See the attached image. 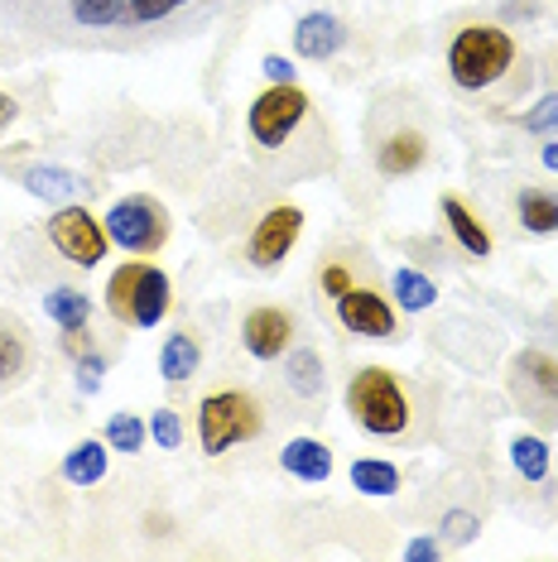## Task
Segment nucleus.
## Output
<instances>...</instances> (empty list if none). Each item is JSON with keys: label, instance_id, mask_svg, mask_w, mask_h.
<instances>
[{"label": "nucleus", "instance_id": "obj_1", "mask_svg": "<svg viewBox=\"0 0 558 562\" xmlns=\"http://www.w3.org/2000/svg\"><path fill=\"white\" fill-rule=\"evenodd\" d=\"M250 0H0V54H155Z\"/></svg>", "mask_w": 558, "mask_h": 562}, {"label": "nucleus", "instance_id": "obj_2", "mask_svg": "<svg viewBox=\"0 0 558 562\" xmlns=\"http://www.w3.org/2000/svg\"><path fill=\"white\" fill-rule=\"evenodd\" d=\"M347 414L376 442H418L424 438V408L410 380L386 366H361L347 380Z\"/></svg>", "mask_w": 558, "mask_h": 562}, {"label": "nucleus", "instance_id": "obj_3", "mask_svg": "<svg viewBox=\"0 0 558 562\" xmlns=\"http://www.w3.org/2000/svg\"><path fill=\"white\" fill-rule=\"evenodd\" d=\"M515 40L501 24H462L448 44V78L462 92H487L515 68Z\"/></svg>", "mask_w": 558, "mask_h": 562}, {"label": "nucleus", "instance_id": "obj_4", "mask_svg": "<svg viewBox=\"0 0 558 562\" xmlns=\"http://www.w3.org/2000/svg\"><path fill=\"white\" fill-rule=\"evenodd\" d=\"M260 432H265V408H260V400L250 390L226 385V390L202 394V404H198V442H202V452L208 457H222V452H232V447H241V442H256Z\"/></svg>", "mask_w": 558, "mask_h": 562}, {"label": "nucleus", "instance_id": "obj_5", "mask_svg": "<svg viewBox=\"0 0 558 562\" xmlns=\"http://www.w3.org/2000/svg\"><path fill=\"white\" fill-rule=\"evenodd\" d=\"M313 116V97L299 82H270L265 92L250 101L246 111V135L260 155H284L294 145V135Z\"/></svg>", "mask_w": 558, "mask_h": 562}, {"label": "nucleus", "instance_id": "obj_6", "mask_svg": "<svg viewBox=\"0 0 558 562\" xmlns=\"http://www.w3.org/2000/svg\"><path fill=\"white\" fill-rule=\"evenodd\" d=\"M174 303V284L159 265H121L116 274L107 279V313L116 323H131V327H159L164 313Z\"/></svg>", "mask_w": 558, "mask_h": 562}, {"label": "nucleus", "instance_id": "obj_7", "mask_svg": "<svg viewBox=\"0 0 558 562\" xmlns=\"http://www.w3.org/2000/svg\"><path fill=\"white\" fill-rule=\"evenodd\" d=\"M505 390H511V404L520 408V418H529L539 432L558 428V356L525 347L511 356V370H505Z\"/></svg>", "mask_w": 558, "mask_h": 562}, {"label": "nucleus", "instance_id": "obj_8", "mask_svg": "<svg viewBox=\"0 0 558 562\" xmlns=\"http://www.w3.org/2000/svg\"><path fill=\"white\" fill-rule=\"evenodd\" d=\"M107 236L111 246H121L125 255H159L169 246V212L155 198L131 193L107 212Z\"/></svg>", "mask_w": 558, "mask_h": 562}, {"label": "nucleus", "instance_id": "obj_9", "mask_svg": "<svg viewBox=\"0 0 558 562\" xmlns=\"http://www.w3.org/2000/svg\"><path fill=\"white\" fill-rule=\"evenodd\" d=\"M48 240H54V250L68 265H78V270H97L111 250L107 222H97V216L87 207H78V202H63V207L48 216Z\"/></svg>", "mask_w": 558, "mask_h": 562}, {"label": "nucleus", "instance_id": "obj_10", "mask_svg": "<svg viewBox=\"0 0 558 562\" xmlns=\"http://www.w3.org/2000/svg\"><path fill=\"white\" fill-rule=\"evenodd\" d=\"M299 232H303V212L294 202H275V207L260 212V222L250 226V240H246V265L260 274L279 270L289 260V250L299 246Z\"/></svg>", "mask_w": 558, "mask_h": 562}, {"label": "nucleus", "instance_id": "obj_11", "mask_svg": "<svg viewBox=\"0 0 558 562\" xmlns=\"http://www.w3.org/2000/svg\"><path fill=\"white\" fill-rule=\"evenodd\" d=\"M337 323L361 341H395L400 337V313L376 284H351L337 293Z\"/></svg>", "mask_w": 558, "mask_h": 562}, {"label": "nucleus", "instance_id": "obj_12", "mask_svg": "<svg viewBox=\"0 0 558 562\" xmlns=\"http://www.w3.org/2000/svg\"><path fill=\"white\" fill-rule=\"evenodd\" d=\"M299 337V323L289 308H275V303H265V308H250L241 317V347H246L256 361H279L289 347H294Z\"/></svg>", "mask_w": 558, "mask_h": 562}, {"label": "nucleus", "instance_id": "obj_13", "mask_svg": "<svg viewBox=\"0 0 558 562\" xmlns=\"http://www.w3.org/2000/svg\"><path fill=\"white\" fill-rule=\"evenodd\" d=\"M376 173L380 178H410L428 164V135L418 125H395V131L376 135Z\"/></svg>", "mask_w": 558, "mask_h": 562}, {"label": "nucleus", "instance_id": "obj_14", "mask_svg": "<svg viewBox=\"0 0 558 562\" xmlns=\"http://www.w3.org/2000/svg\"><path fill=\"white\" fill-rule=\"evenodd\" d=\"M342 44H347V24H342L333 10H309V15L294 24V54L309 63L337 58Z\"/></svg>", "mask_w": 558, "mask_h": 562}, {"label": "nucleus", "instance_id": "obj_15", "mask_svg": "<svg viewBox=\"0 0 558 562\" xmlns=\"http://www.w3.org/2000/svg\"><path fill=\"white\" fill-rule=\"evenodd\" d=\"M34 370V337L15 313L0 308V390H15Z\"/></svg>", "mask_w": 558, "mask_h": 562}, {"label": "nucleus", "instance_id": "obj_16", "mask_svg": "<svg viewBox=\"0 0 558 562\" xmlns=\"http://www.w3.org/2000/svg\"><path fill=\"white\" fill-rule=\"evenodd\" d=\"M279 467H284V476H294L303 485H323L333 476V447L319 438H294L279 447Z\"/></svg>", "mask_w": 558, "mask_h": 562}, {"label": "nucleus", "instance_id": "obj_17", "mask_svg": "<svg viewBox=\"0 0 558 562\" xmlns=\"http://www.w3.org/2000/svg\"><path fill=\"white\" fill-rule=\"evenodd\" d=\"M107 452L111 447L101 438H82L68 447V457H63V481L78 485V491H92L97 481H107Z\"/></svg>", "mask_w": 558, "mask_h": 562}, {"label": "nucleus", "instance_id": "obj_18", "mask_svg": "<svg viewBox=\"0 0 558 562\" xmlns=\"http://www.w3.org/2000/svg\"><path fill=\"white\" fill-rule=\"evenodd\" d=\"M284 385L294 390L303 404L323 400V385H327V375H323V356L313 351V347H289V351H284Z\"/></svg>", "mask_w": 558, "mask_h": 562}, {"label": "nucleus", "instance_id": "obj_19", "mask_svg": "<svg viewBox=\"0 0 558 562\" xmlns=\"http://www.w3.org/2000/svg\"><path fill=\"white\" fill-rule=\"evenodd\" d=\"M443 222H448V232L458 236V246L472 255V260H487L491 255V236H487V226L477 222V212L467 207L462 198H453V193H443Z\"/></svg>", "mask_w": 558, "mask_h": 562}, {"label": "nucleus", "instance_id": "obj_20", "mask_svg": "<svg viewBox=\"0 0 558 562\" xmlns=\"http://www.w3.org/2000/svg\"><path fill=\"white\" fill-rule=\"evenodd\" d=\"M202 366V347L193 331H169L159 347V375L174 380V385H183V380H193Z\"/></svg>", "mask_w": 558, "mask_h": 562}, {"label": "nucleus", "instance_id": "obj_21", "mask_svg": "<svg viewBox=\"0 0 558 562\" xmlns=\"http://www.w3.org/2000/svg\"><path fill=\"white\" fill-rule=\"evenodd\" d=\"M511 467H515L520 481L544 485V481H549V471H554L549 442H544L539 432H515V438H511Z\"/></svg>", "mask_w": 558, "mask_h": 562}, {"label": "nucleus", "instance_id": "obj_22", "mask_svg": "<svg viewBox=\"0 0 558 562\" xmlns=\"http://www.w3.org/2000/svg\"><path fill=\"white\" fill-rule=\"evenodd\" d=\"M515 216L529 236H554L558 232V198L544 188H520L515 193Z\"/></svg>", "mask_w": 558, "mask_h": 562}, {"label": "nucleus", "instance_id": "obj_23", "mask_svg": "<svg viewBox=\"0 0 558 562\" xmlns=\"http://www.w3.org/2000/svg\"><path fill=\"white\" fill-rule=\"evenodd\" d=\"M400 481H404L400 467L386 462V457H357V462H351V491L371 495V501H386V495H395Z\"/></svg>", "mask_w": 558, "mask_h": 562}, {"label": "nucleus", "instance_id": "obj_24", "mask_svg": "<svg viewBox=\"0 0 558 562\" xmlns=\"http://www.w3.org/2000/svg\"><path fill=\"white\" fill-rule=\"evenodd\" d=\"M44 313L54 317L63 331H82L87 323H92V299H87L82 289H72V284H58V289H48Z\"/></svg>", "mask_w": 558, "mask_h": 562}, {"label": "nucleus", "instance_id": "obj_25", "mask_svg": "<svg viewBox=\"0 0 558 562\" xmlns=\"http://www.w3.org/2000/svg\"><path fill=\"white\" fill-rule=\"evenodd\" d=\"M20 183L30 188L34 198H54V202H68V198H78L82 193V178L78 173H68V169H24L20 173Z\"/></svg>", "mask_w": 558, "mask_h": 562}, {"label": "nucleus", "instance_id": "obj_26", "mask_svg": "<svg viewBox=\"0 0 558 562\" xmlns=\"http://www.w3.org/2000/svg\"><path fill=\"white\" fill-rule=\"evenodd\" d=\"M390 289H395V303H400L404 313H424V308H434V299H438L434 279L410 270V265H400L395 279H390Z\"/></svg>", "mask_w": 558, "mask_h": 562}, {"label": "nucleus", "instance_id": "obj_27", "mask_svg": "<svg viewBox=\"0 0 558 562\" xmlns=\"http://www.w3.org/2000/svg\"><path fill=\"white\" fill-rule=\"evenodd\" d=\"M145 442H149V424H140L135 414H111V424H107L111 452H145Z\"/></svg>", "mask_w": 558, "mask_h": 562}, {"label": "nucleus", "instance_id": "obj_28", "mask_svg": "<svg viewBox=\"0 0 558 562\" xmlns=\"http://www.w3.org/2000/svg\"><path fill=\"white\" fill-rule=\"evenodd\" d=\"M149 438H155L164 452H179V447H183L179 414H174V408H155V414H149Z\"/></svg>", "mask_w": 558, "mask_h": 562}, {"label": "nucleus", "instance_id": "obj_29", "mask_svg": "<svg viewBox=\"0 0 558 562\" xmlns=\"http://www.w3.org/2000/svg\"><path fill=\"white\" fill-rule=\"evenodd\" d=\"M520 125H525L529 135H554L558 131V92H549L539 106H529L525 116H520Z\"/></svg>", "mask_w": 558, "mask_h": 562}, {"label": "nucleus", "instance_id": "obj_30", "mask_svg": "<svg viewBox=\"0 0 558 562\" xmlns=\"http://www.w3.org/2000/svg\"><path fill=\"white\" fill-rule=\"evenodd\" d=\"M351 284H357V270H351L347 260H327L323 270H319V289L327 293V299H337V293L351 289Z\"/></svg>", "mask_w": 558, "mask_h": 562}, {"label": "nucleus", "instance_id": "obj_31", "mask_svg": "<svg viewBox=\"0 0 558 562\" xmlns=\"http://www.w3.org/2000/svg\"><path fill=\"white\" fill-rule=\"evenodd\" d=\"M477 515H467V509H448V515H443V539L448 543H472L477 539Z\"/></svg>", "mask_w": 558, "mask_h": 562}, {"label": "nucleus", "instance_id": "obj_32", "mask_svg": "<svg viewBox=\"0 0 558 562\" xmlns=\"http://www.w3.org/2000/svg\"><path fill=\"white\" fill-rule=\"evenodd\" d=\"M101 370H107V361H101L97 351H87L82 361H78V390L82 394H97L101 390Z\"/></svg>", "mask_w": 558, "mask_h": 562}, {"label": "nucleus", "instance_id": "obj_33", "mask_svg": "<svg viewBox=\"0 0 558 562\" xmlns=\"http://www.w3.org/2000/svg\"><path fill=\"white\" fill-rule=\"evenodd\" d=\"M404 558H410V562H438L443 558V543L438 539H414L410 548H404Z\"/></svg>", "mask_w": 558, "mask_h": 562}, {"label": "nucleus", "instance_id": "obj_34", "mask_svg": "<svg viewBox=\"0 0 558 562\" xmlns=\"http://www.w3.org/2000/svg\"><path fill=\"white\" fill-rule=\"evenodd\" d=\"M260 72H265V78H270V82H294V63H289V58H279V54L265 58V63H260Z\"/></svg>", "mask_w": 558, "mask_h": 562}, {"label": "nucleus", "instance_id": "obj_35", "mask_svg": "<svg viewBox=\"0 0 558 562\" xmlns=\"http://www.w3.org/2000/svg\"><path fill=\"white\" fill-rule=\"evenodd\" d=\"M15 116H20L15 97H10V92H0V131H10V125H15Z\"/></svg>", "mask_w": 558, "mask_h": 562}, {"label": "nucleus", "instance_id": "obj_36", "mask_svg": "<svg viewBox=\"0 0 558 562\" xmlns=\"http://www.w3.org/2000/svg\"><path fill=\"white\" fill-rule=\"evenodd\" d=\"M539 159H544V169L549 173H558V139H549V145L539 149Z\"/></svg>", "mask_w": 558, "mask_h": 562}]
</instances>
